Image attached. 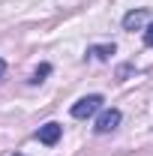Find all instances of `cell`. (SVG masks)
I'll return each mask as SVG.
<instances>
[{
  "label": "cell",
  "instance_id": "obj_5",
  "mask_svg": "<svg viewBox=\"0 0 153 156\" xmlns=\"http://www.w3.org/2000/svg\"><path fill=\"white\" fill-rule=\"evenodd\" d=\"M90 54L99 57V60H108L111 54H114V45H93V48H90Z\"/></svg>",
  "mask_w": 153,
  "mask_h": 156
},
{
  "label": "cell",
  "instance_id": "obj_1",
  "mask_svg": "<svg viewBox=\"0 0 153 156\" xmlns=\"http://www.w3.org/2000/svg\"><path fill=\"white\" fill-rule=\"evenodd\" d=\"M102 108V96H84V99H78L75 105H72V117L75 120H87V117H93L96 111Z\"/></svg>",
  "mask_w": 153,
  "mask_h": 156
},
{
  "label": "cell",
  "instance_id": "obj_2",
  "mask_svg": "<svg viewBox=\"0 0 153 156\" xmlns=\"http://www.w3.org/2000/svg\"><path fill=\"white\" fill-rule=\"evenodd\" d=\"M117 123H120V111L117 108H108V111H102V114L96 117V132L99 135H105V132H111V129H117Z\"/></svg>",
  "mask_w": 153,
  "mask_h": 156
},
{
  "label": "cell",
  "instance_id": "obj_8",
  "mask_svg": "<svg viewBox=\"0 0 153 156\" xmlns=\"http://www.w3.org/2000/svg\"><path fill=\"white\" fill-rule=\"evenodd\" d=\"M3 72H6V60L0 57V78H3Z\"/></svg>",
  "mask_w": 153,
  "mask_h": 156
},
{
  "label": "cell",
  "instance_id": "obj_6",
  "mask_svg": "<svg viewBox=\"0 0 153 156\" xmlns=\"http://www.w3.org/2000/svg\"><path fill=\"white\" fill-rule=\"evenodd\" d=\"M48 72H51V66H48V63H42V66H39L36 72H33V78H30V81H33V84H39V81H42V78L48 75Z\"/></svg>",
  "mask_w": 153,
  "mask_h": 156
},
{
  "label": "cell",
  "instance_id": "obj_9",
  "mask_svg": "<svg viewBox=\"0 0 153 156\" xmlns=\"http://www.w3.org/2000/svg\"><path fill=\"white\" fill-rule=\"evenodd\" d=\"M15 156H21V153H15Z\"/></svg>",
  "mask_w": 153,
  "mask_h": 156
},
{
  "label": "cell",
  "instance_id": "obj_3",
  "mask_svg": "<svg viewBox=\"0 0 153 156\" xmlns=\"http://www.w3.org/2000/svg\"><path fill=\"white\" fill-rule=\"evenodd\" d=\"M60 132H63V126L60 123H45V126H39V132H36V138L42 141V144H57L60 141Z\"/></svg>",
  "mask_w": 153,
  "mask_h": 156
},
{
  "label": "cell",
  "instance_id": "obj_4",
  "mask_svg": "<svg viewBox=\"0 0 153 156\" xmlns=\"http://www.w3.org/2000/svg\"><path fill=\"white\" fill-rule=\"evenodd\" d=\"M147 18V12L144 9H135V12H126V18H123V27L126 30H135V27H141V21Z\"/></svg>",
  "mask_w": 153,
  "mask_h": 156
},
{
  "label": "cell",
  "instance_id": "obj_7",
  "mask_svg": "<svg viewBox=\"0 0 153 156\" xmlns=\"http://www.w3.org/2000/svg\"><path fill=\"white\" fill-rule=\"evenodd\" d=\"M144 42H147V45L153 48V21L147 24V30H144Z\"/></svg>",
  "mask_w": 153,
  "mask_h": 156
}]
</instances>
